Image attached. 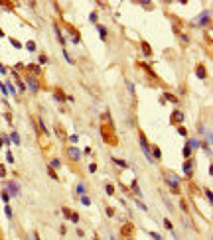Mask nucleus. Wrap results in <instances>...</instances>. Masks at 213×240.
<instances>
[{"instance_id":"obj_1","label":"nucleus","mask_w":213,"mask_h":240,"mask_svg":"<svg viewBox=\"0 0 213 240\" xmlns=\"http://www.w3.org/2000/svg\"><path fill=\"white\" fill-rule=\"evenodd\" d=\"M164 179H166V183H168L170 191L176 195V193H179V177L176 173H170V171H166L164 173Z\"/></svg>"},{"instance_id":"obj_2","label":"nucleus","mask_w":213,"mask_h":240,"mask_svg":"<svg viewBox=\"0 0 213 240\" xmlns=\"http://www.w3.org/2000/svg\"><path fill=\"white\" fill-rule=\"evenodd\" d=\"M138 140H140V148H142V152H144L146 160H148V162H154L152 155H150V144H148V140H146V136L142 134V132L138 134Z\"/></svg>"},{"instance_id":"obj_3","label":"nucleus","mask_w":213,"mask_h":240,"mask_svg":"<svg viewBox=\"0 0 213 240\" xmlns=\"http://www.w3.org/2000/svg\"><path fill=\"white\" fill-rule=\"evenodd\" d=\"M4 189L8 191L10 197H18L20 195V185H18L16 181H6V183H4Z\"/></svg>"},{"instance_id":"obj_4","label":"nucleus","mask_w":213,"mask_h":240,"mask_svg":"<svg viewBox=\"0 0 213 240\" xmlns=\"http://www.w3.org/2000/svg\"><path fill=\"white\" fill-rule=\"evenodd\" d=\"M67 155L73 160V162H79L83 153H81V150H79V148H75V146H67Z\"/></svg>"},{"instance_id":"obj_5","label":"nucleus","mask_w":213,"mask_h":240,"mask_svg":"<svg viewBox=\"0 0 213 240\" xmlns=\"http://www.w3.org/2000/svg\"><path fill=\"white\" fill-rule=\"evenodd\" d=\"M26 85H28V89L32 91V93H38L40 91V85H38V81H36V77H26Z\"/></svg>"},{"instance_id":"obj_6","label":"nucleus","mask_w":213,"mask_h":240,"mask_svg":"<svg viewBox=\"0 0 213 240\" xmlns=\"http://www.w3.org/2000/svg\"><path fill=\"white\" fill-rule=\"evenodd\" d=\"M193 167H195V162H193V160H186V164H184V173L188 175V177H190L191 173H193Z\"/></svg>"},{"instance_id":"obj_7","label":"nucleus","mask_w":213,"mask_h":240,"mask_svg":"<svg viewBox=\"0 0 213 240\" xmlns=\"http://www.w3.org/2000/svg\"><path fill=\"white\" fill-rule=\"evenodd\" d=\"M209 20H211V18H209V12L203 10L201 14H199V18H197V24L203 28V26H207V24H209Z\"/></svg>"},{"instance_id":"obj_8","label":"nucleus","mask_w":213,"mask_h":240,"mask_svg":"<svg viewBox=\"0 0 213 240\" xmlns=\"http://www.w3.org/2000/svg\"><path fill=\"white\" fill-rule=\"evenodd\" d=\"M67 32L71 33V42H73V44H79V42H81V38H79V32L75 30V28H71V26H67Z\"/></svg>"},{"instance_id":"obj_9","label":"nucleus","mask_w":213,"mask_h":240,"mask_svg":"<svg viewBox=\"0 0 213 240\" xmlns=\"http://www.w3.org/2000/svg\"><path fill=\"white\" fill-rule=\"evenodd\" d=\"M150 155H152L154 162H156V160H162V152H160V148H158V146H152V148H150Z\"/></svg>"},{"instance_id":"obj_10","label":"nucleus","mask_w":213,"mask_h":240,"mask_svg":"<svg viewBox=\"0 0 213 240\" xmlns=\"http://www.w3.org/2000/svg\"><path fill=\"white\" fill-rule=\"evenodd\" d=\"M53 98H55L57 102H65V100H67V97H65V95L61 93V89H55V93H53Z\"/></svg>"},{"instance_id":"obj_11","label":"nucleus","mask_w":213,"mask_h":240,"mask_svg":"<svg viewBox=\"0 0 213 240\" xmlns=\"http://www.w3.org/2000/svg\"><path fill=\"white\" fill-rule=\"evenodd\" d=\"M53 30H55V35H57V40H59V44L65 45V38H63V33H61V30H59L57 24H53Z\"/></svg>"},{"instance_id":"obj_12","label":"nucleus","mask_w":213,"mask_h":240,"mask_svg":"<svg viewBox=\"0 0 213 240\" xmlns=\"http://www.w3.org/2000/svg\"><path fill=\"white\" fill-rule=\"evenodd\" d=\"M97 32H99V35H101L103 42H107V28L101 26V24H97Z\"/></svg>"},{"instance_id":"obj_13","label":"nucleus","mask_w":213,"mask_h":240,"mask_svg":"<svg viewBox=\"0 0 213 240\" xmlns=\"http://www.w3.org/2000/svg\"><path fill=\"white\" fill-rule=\"evenodd\" d=\"M172 122H184V112L176 110V112L172 114Z\"/></svg>"},{"instance_id":"obj_14","label":"nucleus","mask_w":213,"mask_h":240,"mask_svg":"<svg viewBox=\"0 0 213 240\" xmlns=\"http://www.w3.org/2000/svg\"><path fill=\"white\" fill-rule=\"evenodd\" d=\"M188 146H190L191 150H195V148H199V146H201V142H199L197 138H190V140H188Z\"/></svg>"},{"instance_id":"obj_15","label":"nucleus","mask_w":213,"mask_h":240,"mask_svg":"<svg viewBox=\"0 0 213 240\" xmlns=\"http://www.w3.org/2000/svg\"><path fill=\"white\" fill-rule=\"evenodd\" d=\"M195 75L199 77V79H205V77H207V73H205V67H203V65H197V69H195Z\"/></svg>"},{"instance_id":"obj_16","label":"nucleus","mask_w":213,"mask_h":240,"mask_svg":"<svg viewBox=\"0 0 213 240\" xmlns=\"http://www.w3.org/2000/svg\"><path fill=\"white\" fill-rule=\"evenodd\" d=\"M38 124H40V130L44 132L45 136H49V130H47V126H45V122H44V118H38Z\"/></svg>"},{"instance_id":"obj_17","label":"nucleus","mask_w":213,"mask_h":240,"mask_svg":"<svg viewBox=\"0 0 213 240\" xmlns=\"http://www.w3.org/2000/svg\"><path fill=\"white\" fill-rule=\"evenodd\" d=\"M142 51H144L146 57H150V55H152V49H150V45L146 44V42H142Z\"/></svg>"},{"instance_id":"obj_18","label":"nucleus","mask_w":213,"mask_h":240,"mask_svg":"<svg viewBox=\"0 0 213 240\" xmlns=\"http://www.w3.org/2000/svg\"><path fill=\"white\" fill-rule=\"evenodd\" d=\"M10 142H14V144L20 146V134H18V132H12V134H10Z\"/></svg>"},{"instance_id":"obj_19","label":"nucleus","mask_w":213,"mask_h":240,"mask_svg":"<svg viewBox=\"0 0 213 240\" xmlns=\"http://www.w3.org/2000/svg\"><path fill=\"white\" fill-rule=\"evenodd\" d=\"M184 158H186V160H190V158H191V148L188 146V142H186V146H184Z\"/></svg>"},{"instance_id":"obj_20","label":"nucleus","mask_w":213,"mask_h":240,"mask_svg":"<svg viewBox=\"0 0 213 240\" xmlns=\"http://www.w3.org/2000/svg\"><path fill=\"white\" fill-rule=\"evenodd\" d=\"M0 197H2L4 205H8V201H10V195H8V191H6V189H2V193H0Z\"/></svg>"},{"instance_id":"obj_21","label":"nucleus","mask_w":213,"mask_h":240,"mask_svg":"<svg viewBox=\"0 0 213 240\" xmlns=\"http://www.w3.org/2000/svg\"><path fill=\"white\" fill-rule=\"evenodd\" d=\"M132 191H134L138 197H142V191H140V187H138V181H132Z\"/></svg>"},{"instance_id":"obj_22","label":"nucleus","mask_w":213,"mask_h":240,"mask_svg":"<svg viewBox=\"0 0 213 240\" xmlns=\"http://www.w3.org/2000/svg\"><path fill=\"white\" fill-rule=\"evenodd\" d=\"M75 191H77L79 195H85V193H87V189H85V185H83V183H79V185L75 187Z\"/></svg>"},{"instance_id":"obj_23","label":"nucleus","mask_w":213,"mask_h":240,"mask_svg":"<svg viewBox=\"0 0 213 240\" xmlns=\"http://www.w3.org/2000/svg\"><path fill=\"white\" fill-rule=\"evenodd\" d=\"M112 162L118 165V167H128V164H126V162H123V160H118V158H112Z\"/></svg>"},{"instance_id":"obj_24","label":"nucleus","mask_w":213,"mask_h":240,"mask_svg":"<svg viewBox=\"0 0 213 240\" xmlns=\"http://www.w3.org/2000/svg\"><path fill=\"white\" fill-rule=\"evenodd\" d=\"M59 165H61V162H59L57 158H53V160H51V164H49V167H51V169H57Z\"/></svg>"},{"instance_id":"obj_25","label":"nucleus","mask_w":213,"mask_h":240,"mask_svg":"<svg viewBox=\"0 0 213 240\" xmlns=\"http://www.w3.org/2000/svg\"><path fill=\"white\" fill-rule=\"evenodd\" d=\"M164 97H166V98H168V100H170V102H174V104H178V98H176V97H174V95H170V93H164Z\"/></svg>"},{"instance_id":"obj_26","label":"nucleus","mask_w":213,"mask_h":240,"mask_svg":"<svg viewBox=\"0 0 213 240\" xmlns=\"http://www.w3.org/2000/svg\"><path fill=\"white\" fill-rule=\"evenodd\" d=\"M128 232H132V224H124L123 226V234L124 236H128Z\"/></svg>"},{"instance_id":"obj_27","label":"nucleus","mask_w":213,"mask_h":240,"mask_svg":"<svg viewBox=\"0 0 213 240\" xmlns=\"http://www.w3.org/2000/svg\"><path fill=\"white\" fill-rule=\"evenodd\" d=\"M16 85H18V89H20V93H24V91H26V83H24V81L16 79Z\"/></svg>"},{"instance_id":"obj_28","label":"nucleus","mask_w":213,"mask_h":240,"mask_svg":"<svg viewBox=\"0 0 213 240\" xmlns=\"http://www.w3.org/2000/svg\"><path fill=\"white\" fill-rule=\"evenodd\" d=\"M81 203H83L85 207H89V205H91V199L87 195H81Z\"/></svg>"},{"instance_id":"obj_29","label":"nucleus","mask_w":213,"mask_h":240,"mask_svg":"<svg viewBox=\"0 0 213 240\" xmlns=\"http://www.w3.org/2000/svg\"><path fill=\"white\" fill-rule=\"evenodd\" d=\"M205 197H207V201H209V205L213 203V193H211V189H205Z\"/></svg>"},{"instance_id":"obj_30","label":"nucleus","mask_w":213,"mask_h":240,"mask_svg":"<svg viewBox=\"0 0 213 240\" xmlns=\"http://www.w3.org/2000/svg\"><path fill=\"white\" fill-rule=\"evenodd\" d=\"M6 89H8V95H16V89L12 83H6Z\"/></svg>"},{"instance_id":"obj_31","label":"nucleus","mask_w":213,"mask_h":240,"mask_svg":"<svg viewBox=\"0 0 213 240\" xmlns=\"http://www.w3.org/2000/svg\"><path fill=\"white\" fill-rule=\"evenodd\" d=\"M4 213H6V217H8V218H12V217H14V215H12L10 205H4Z\"/></svg>"},{"instance_id":"obj_32","label":"nucleus","mask_w":213,"mask_h":240,"mask_svg":"<svg viewBox=\"0 0 213 240\" xmlns=\"http://www.w3.org/2000/svg\"><path fill=\"white\" fill-rule=\"evenodd\" d=\"M55 132L59 134V138H61V140H65V132L61 130V126H55Z\"/></svg>"},{"instance_id":"obj_33","label":"nucleus","mask_w":213,"mask_h":240,"mask_svg":"<svg viewBox=\"0 0 213 240\" xmlns=\"http://www.w3.org/2000/svg\"><path fill=\"white\" fill-rule=\"evenodd\" d=\"M47 173H49V177H51V179H55V181H57V173H55V169L47 167Z\"/></svg>"},{"instance_id":"obj_34","label":"nucleus","mask_w":213,"mask_h":240,"mask_svg":"<svg viewBox=\"0 0 213 240\" xmlns=\"http://www.w3.org/2000/svg\"><path fill=\"white\" fill-rule=\"evenodd\" d=\"M69 218H71V222H75V224L79 222V215H77V213H71V215H69Z\"/></svg>"},{"instance_id":"obj_35","label":"nucleus","mask_w":213,"mask_h":240,"mask_svg":"<svg viewBox=\"0 0 213 240\" xmlns=\"http://www.w3.org/2000/svg\"><path fill=\"white\" fill-rule=\"evenodd\" d=\"M26 47H28V51H36V44H34V42H28Z\"/></svg>"},{"instance_id":"obj_36","label":"nucleus","mask_w":213,"mask_h":240,"mask_svg":"<svg viewBox=\"0 0 213 240\" xmlns=\"http://www.w3.org/2000/svg\"><path fill=\"white\" fill-rule=\"evenodd\" d=\"M38 59H40V63H42V65H45V63H47V55H40V57H38Z\"/></svg>"},{"instance_id":"obj_37","label":"nucleus","mask_w":213,"mask_h":240,"mask_svg":"<svg viewBox=\"0 0 213 240\" xmlns=\"http://www.w3.org/2000/svg\"><path fill=\"white\" fill-rule=\"evenodd\" d=\"M63 57L67 59V63H73V59H71V55L67 53V49H63Z\"/></svg>"},{"instance_id":"obj_38","label":"nucleus","mask_w":213,"mask_h":240,"mask_svg":"<svg viewBox=\"0 0 213 240\" xmlns=\"http://www.w3.org/2000/svg\"><path fill=\"white\" fill-rule=\"evenodd\" d=\"M126 87H128V93H130V95H134V85H132V83H130V81H128V83H126Z\"/></svg>"},{"instance_id":"obj_39","label":"nucleus","mask_w":213,"mask_h":240,"mask_svg":"<svg viewBox=\"0 0 213 240\" xmlns=\"http://www.w3.org/2000/svg\"><path fill=\"white\" fill-rule=\"evenodd\" d=\"M0 91H2V95H4V97L8 95V89H6V85H4V83H0Z\"/></svg>"},{"instance_id":"obj_40","label":"nucleus","mask_w":213,"mask_h":240,"mask_svg":"<svg viewBox=\"0 0 213 240\" xmlns=\"http://www.w3.org/2000/svg\"><path fill=\"white\" fill-rule=\"evenodd\" d=\"M164 226H166L168 230H172V228H174V226H172V222H170L168 218H164Z\"/></svg>"},{"instance_id":"obj_41","label":"nucleus","mask_w":213,"mask_h":240,"mask_svg":"<svg viewBox=\"0 0 213 240\" xmlns=\"http://www.w3.org/2000/svg\"><path fill=\"white\" fill-rule=\"evenodd\" d=\"M107 195H114V187L112 185H107Z\"/></svg>"},{"instance_id":"obj_42","label":"nucleus","mask_w":213,"mask_h":240,"mask_svg":"<svg viewBox=\"0 0 213 240\" xmlns=\"http://www.w3.org/2000/svg\"><path fill=\"white\" fill-rule=\"evenodd\" d=\"M148 234H150V236H152V238H154V240H162V236H160L158 232H148Z\"/></svg>"},{"instance_id":"obj_43","label":"nucleus","mask_w":213,"mask_h":240,"mask_svg":"<svg viewBox=\"0 0 213 240\" xmlns=\"http://www.w3.org/2000/svg\"><path fill=\"white\" fill-rule=\"evenodd\" d=\"M89 20H91V22H93V24L97 22V12H91V16H89Z\"/></svg>"},{"instance_id":"obj_44","label":"nucleus","mask_w":213,"mask_h":240,"mask_svg":"<svg viewBox=\"0 0 213 240\" xmlns=\"http://www.w3.org/2000/svg\"><path fill=\"white\" fill-rule=\"evenodd\" d=\"M0 177H6V167L0 164Z\"/></svg>"},{"instance_id":"obj_45","label":"nucleus","mask_w":213,"mask_h":240,"mask_svg":"<svg viewBox=\"0 0 213 240\" xmlns=\"http://www.w3.org/2000/svg\"><path fill=\"white\" fill-rule=\"evenodd\" d=\"M10 42H12V45H14L16 49H20V47H22V44H20V42H16V40H10Z\"/></svg>"},{"instance_id":"obj_46","label":"nucleus","mask_w":213,"mask_h":240,"mask_svg":"<svg viewBox=\"0 0 213 240\" xmlns=\"http://www.w3.org/2000/svg\"><path fill=\"white\" fill-rule=\"evenodd\" d=\"M6 160H8V164H14V155H12L10 152L6 153Z\"/></svg>"},{"instance_id":"obj_47","label":"nucleus","mask_w":213,"mask_h":240,"mask_svg":"<svg viewBox=\"0 0 213 240\" xmlns=\"http://www.w3.org/2000/svg\"><path fill=\"white\" fill-rule=\"evenodd\" d=\"M179 35H181V42H184V44H190V38H188L186 33H179Z\"/></svg>"},{"instance_id":"obj_48","label":"nucleus","mask_w":213,"mask_h":240,"mask_svg":"<svg viewBox=\"0 0 213 240\" xmlns=\"http://www.w3.org/2000/svg\"><path fill=\"white\" fill-rule=\"evenodd\" d=\"M28 69H30V71H36V73H40V67H38V65H28Z\"/></svg>"},{"instance_id":"obj_49","label":"nucleus","mask_w":213,"mask_h":240,"mask_svg":"<svg viewBox=\"0 0 213 240\" xmlns=\"http://www.w3.org/2000/svg\"><path fill=\"white\" fill-rule=\"evenodd\" d=\"M69 215H71V211H69L67 207H63V217H65V218H69Z\"/></svg>"},{"instance_id":"obj_50","label":"nucleus","mask_w":213,"mask_h":240,"mask_svg":"<svg viewBox=\"0 0 213 240\" xmlns=\"http://www.w3.org/2000/svg\"><path fill=\"white\" fill-rule=\"evenodd\" d=\"M136 205H138V207H140V209H142V211H148V207H146V205H144V203H140V201H136Z\"/></svg>"},{"instance_id":"obj_51","label":"nucleus","mask_w":213,"mask_h":240,"mask_svg":"<svg viewBox=\"0 0 213 240\" xmlns=\"http://www.w3.org/2000/svg\"><path fill=\"white\" fill-rule=\"evenodd\" d=\"M69 140H71V142L75 144V142H77V140H79V136H77V134H73V136H69Z\"/></svg>"},{"instance_id":"obj_52","label":"nucleus","mask_w":213,"mask_h":240,"mask_svg":"<svg viewBox=\"0 0 213 240\" xmlns=\"http://www.w3.org/2000/svg\"><path fill=\"white\" fill-rule=\"evenodd\" d=\"M89 171H91V173H95V171H97V165L91 164V165H89Z\"/></svg>"},{"instance_id":"obj_53","label":"nucleus","mask_w":213,"mask_h":240,"mask_svg":"<svg viewBox=\"0 0 213 240\" xmlns=\"http://www.w3.org/2000/svg\"><path fill=\"white\" fill-rule=\"evenodd\" d=\"M107 215H109V217H114V211H112V209L109 207V209H107Z\"/></svg>"},{"instance_id":"obj_54","label":"nucleus","mask_w":213,"mask_h":240,"mask_svg":"<svg viewBox=\"0 0 213 240\" xmlns=\"http://www.w3.org/2000/svg\"><path fill=\"white\" fill-rule=\"evenodd\" d=\"M178 132H179V134H181V136H186V134H188V132H186V128H181V126H179V128H178Z\"/></svg>"},{"instance_id":"obj_55","label":"nucleus","mask_w":213,"mask_h":240,"mask_svg":"<svg viewBox=\"0 0 213 240\" xmlns=\"http://www.w3.org/2000/svg\"><path fill=\"white\" fill-rule=\"evenodd\" d=\"M0 73H2V75H6V67L2 65V63H0Z\"/></svg>"},{"instance_id":"obj_56","label":"nucleus","mask_w":213,"mask_h":240,"mask_svg":"<svg viewBox=\"0 0 213 240\" xmlns=\"http://www.w3.org/2000/svg\"><path fill=\"white\" fill-rule=\"evenodd\" d=\"M34 240H40V236H38V232H34Z\"/></svg>"},{"instance_id":"obj_57","label":"nucleus","mask_w":213,"mask_h":240,"mask_svg":"<svg viewBox=\"0 0 213 240\" xmlns=\"http://www.w3.org/2000/svg\"><path fill=\"white\" fill-rule=\"evenodd\" d=\"M0 38H4V32H2V28H0Z\"/></svg>"},{"instance_id":"obj_58","label":"nucleus","mask_w":213,"mask_h":240,"mask_svg":"<svg viewBox=\"0 0 213 240\" xmlns=\"http://www.w3.org/2000/svg\"><path fill=\"white\" fill-rule=\"evenodd\" d=\"M0 150H2V140H0Z\"/></svg>"},{"instance_id":"obj_59","label":"nucleus","mask_w":213,"mask_h":240,"mask_svg":"<svg viewBox=\"0 0 213 240\" xmlns=\"http://www.w3.org/2000/svg\"><path fill=\"white\" fill-rule=\"evenodd\" d=\"M111 240H114V236H111Z\"/></svg>"},{"instance_id":"obj_60","label":"nucleus","mask_w":213,"mask_h":240,"mask_svg":"<svg viewBox=\"0 0 213 240\" xmlns=\"http://www.w3.org/2000/svg\"><path fill=\"white\" fill-rule=\"evenodd\" d=\"M126 240H132V238H126Z\"/></svg>"}]
</instances>
